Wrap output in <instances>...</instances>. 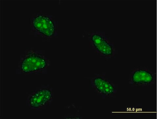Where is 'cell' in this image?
<instances>
[{
    "label": "cell",
    "instance_id": "cell-6",
    "mask_svg": "<svg viewBox=\"0 0 157 119\" xmlns=\"http://www.w3.org/2000/svg\"><path fill=\"white\" fill-rule=\"evenodd\" d=\"M34 29L44 38L53 37L56 32V23L52 17L45 15H40L35 18L33 22Z\"/></svg>",
    "mask_w": 157,
    "mask_h": 119
},
{
    "label": "cell",
    "instance_id": "cell-4",
    "mask_svg": "<svg viewBox=\"0 0 157 119\" xmlns=\"http://www.w3.org/2000/svg\"><path fill=\"white\" fill-rule=\"evenodd\" d=\"M53 98L52 90L47 87H42L32 91L29 96L27 102L32 109L39 110L51 103Z\"/></svg>",
    "mask_w": 157,
    "mask_h": 119
},
{
    "label": "cell",
    "instance_id": "cell-5",
    "mask_svg": "<svg viewBox=\"0 0 157 119\" xmlns=\"http://www.w3.org/2000/svg\"><path fill=\"white\" fill-rule=\"evenodd\" d=\"M90 83L96 93L105 98L113 97L117 92L116 84L102 75H97L92 77Z\"/></svg>",
    "mask_w": 157,
    "mask_h": 119
},
{
    "label": "cell",
    "instance_id": "cell-2",
    "mask_svg": "<svg viewBox=\"0 0 157 119\" xmlns=\"http://www.w3.org/2000/svg\"><path fill=\"white\" fill-rule=\"evenodd\" d=\"M20 63L21 70L25 74L40 72L49 65L48 60L43 55L31 52L25 54Z\"/></svg>",
    "mask_w": 157,
    "mask_h": 119
},
{
    "label": "cell",
    "instance_id": "cell-3",
    "mask_svg": "<svg viewBox=\"0 0 157 119\" xmlns=\"http://www.w3.org/2000/svg\"><path fill=\"white\" fill-rule=\"evenodd\" d=\"M155 72L147 68L138 67L133 68L128 76V83L136 87H144L155 84Z\"/></svg>",
    "mask_w": 157,
    "mask_h": 119
},
{
    "label": "cell",
    "instance_id": "cell-1",
    "mask_svg": "<svg viewBox=\"0 0 157 119\" xmlns=\"http://www.w3.org/2000/svg\"><path fill=\"white\" fill-rule=\"evenodd\" d=\"M90 45L95 52L101 58L107 59L113 58L116 55L115 43L105 32L94 31L86 33Z\"/></svg>",
    "mask_w": 157,
    "mask_h": 119
}]
</instances>
